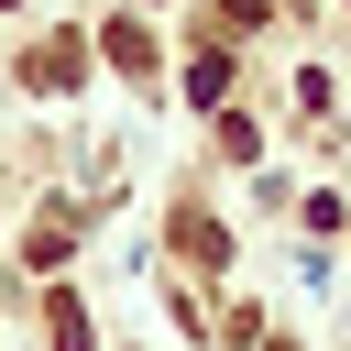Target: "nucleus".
<instances>
[{
  "label": "nucleus",
  "mask_w": 351,
  "mask_h": 351,
  "mask_svg": "<svg viewBox=\"0 0 351 351\" xmlns=\"http://www.w3.org/2000/svg\"><path fill=\"white\" fill-rule=\"evenodd\" d=\"M66 241H77V219H66V208H44V219H33V241H22V252H33V263H66Z\"/></svg>",
  "instance_id": "20e7f679"
},
{
  "label": "nucleus",
  "mask_w": 351,
  "mask_h": 351,
  "mask_svg": "<svg viewBox=\"0 0 351 351\" xmlns=\"http://www.w3.org/2000/svg\"><path fill=\"white\" fill-rule=\"evenodd\" d=\"M33 88H77V44H44L33 55Z\"/></svg>",
  "instance_id": "39448f33"
},
{
  "label": "nucleus",
  "mask_w": 351,
  "mask_h": 351,
  "mask_svg": "<svg viewBox=\"0 0 351 351\" xmlns=\"http://www.w3.org/2000/svg\"><path fill=\"white\" fill-rule=\"evenodd\" d=\"M263 351H296V340H263Z\"/></svg>",
  "instance_id": "423d86ee"
},
{
  "label": "nucleus",
  "mask_w": 351,
  "mask_h": 351,
  "mask_svg": "<svg viewBox=\"0 0 351 351\" xmlns=\"http://www.w3.org/2000/svg\"><path fill=\"white\" fill-rule=\"evenodd\" d=\"M44 329H55V351H88V307H77V296H66V285H55V296H44Z\"/></svg>",
  "instance_id": "7ed1b4c3"
},
{
  "label": "nucleus",
  "mask_w": 351,
  "mask_h": 351,
  "mask_svg": "<svg viewBox=\"0 0 351 351\" xmlns=\"http://www.w3.org/2000/svg\"><path fill=\"white\" fill-rule=\"evenodd\" d=\"M176 241H186V263H230V230H219L208 208H186V219H176Z\"/></svg>",
  "instance_id": "f257e3e1"
},
{
  "label": "nucleus",
  "mask_w": 351,
  "mask_h": 351,
  "mask_svg": "<svg viewBox=\"0 0 351 351\" xmlns=\"http://www.w3.org/2000/svg\"><path fill=\"white\" fill-rule=\"evenodd\" d=\"M110 66H121V77H154V33H143V22H110Z\"/></svg>",
  "instance_id": "f03ea898"
}]
</instances>
